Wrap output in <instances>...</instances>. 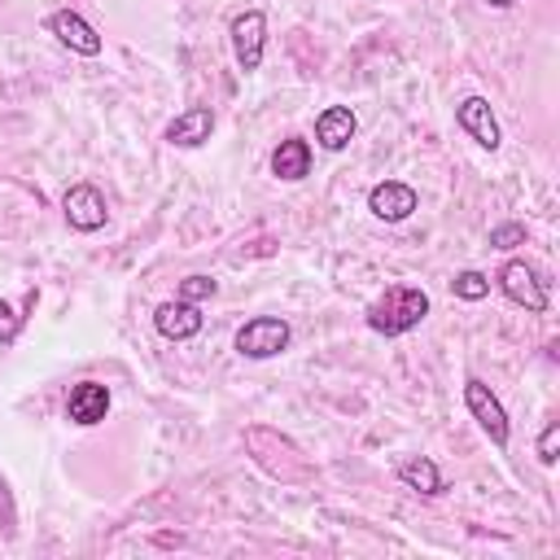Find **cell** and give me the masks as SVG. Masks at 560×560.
<instances>
[{"label": "cell", "mask_w": 560, "mask_h": 560, "mask_svg": "<svg viewBox=\"0 0 560 560\" xmlns=\"http://www.w3.org/2000/svg\"><path fill=\"white\" fill-rule=\"evenodd\" d=\"M245 451H249L254 464H258L267 477H276V481H311V477H315V464L302 455V446H298L289 433L271 429V424H249V429H245Z\"/></svg>", "instance_id": "6da1fadb"}, {"label": "cell", "mask_w": 560, "mask_h": 560, "mask_svg": "<svg viewBox=\"0 0 560 560\" xmlns=\"http://www.w3.org/2000/svg\"><path fill=\"white\" fill-rule=\"evenodd\" d=\"M429 315V293L416 284H389L372 306H368V328L381 337H402Z\"/></svg>", "instance_id": "7a4b0ae2"}, {"label": "cell", "mask_w": 560, "mask_h": 560, "mask_svg": "<svg viewBox=\"0 0 560 560\" xmlns=\"http://www.w3.org/2000/svg\"><path fill=\"white\" fill-rule=\"evenodd\" d=\"M494 280H499V289H503V298L512 306H525L529 315H542L547 311V284L538 280V271L525 258H508Z\"/></svg>", "instance_id": "3957f363"}, {"label": "cell", "mask_w": 560, "mask_h": 560, "mask_svg": "<svg viewBox=\"0 0 560 560\" xmlns=\"http://www.w3.org/2000/svg\"><path fill=\"white\" fill-rule=\"evenodd\" d=\"M289 346V324L280 315H254L236 328V350L245 359H271Z\"/></svg>", "instance_id": "277c9868"}, {"label": "cell", "mask_w": 560, "mask_h": 560, "mask_svg": "<svg viewBox=\"0 0 560 560\" xmlns=\"http://www.w3.org/2000/svg\"><path fill=\"white\" fill-rule=\"evenodd\" d=\"M464 407H468V411H472V420L490 433V442H494V446H508L512 424H508V411H503V402L490 394V385H486V381H477V376H468V381H464Z\"/></svg>", "instance_id": "5b68a950"}, {"label": "cell", "mask_w": 560, "mask_h": 560, "mask_svg": "<svg viewBox=\"0 0 560 560\" xmlns=\"http://www.w3.org/2000/svg\"><path fill=\"white\" fill-rule=\"evenodd\" d=\"M228 35H232L236 66H241L245 74L258 70V66H262V44H267V13H262V9H245V13H236L232 26H228Z\"/></svg>", "instance_id": "8992f818"}, {"label": "cell", "mask_w": 560, "mask_h": 560, "mask_svg": "<svg viewBox=\"0 0 560 560\" xmlns=\"http://www.w3.org/2000/svg\"><path fill=\"white\" fill-rule=\"evenodd\" d=\"M61 210H66V223L74 232H96L105 228L109 219V206H105V192L96 184H70L66 197H61Z\"/></svg>", "instance_id": "52a82bcc"}, {"label": "cell", "mask_w": 560, "mask_h": 560, "mask_svg": "<svg viewBox=\"0 0 560 560\" xmlns=\"http://www.w3.org/2000/svg\"><path fill=\"white\" fill-rule=\"evenodd\" d=\"M44 26H48V35H57V39H61L70 52H79V57H96V52H101V31H96L83 13H74V9L48 13Z\"/></svg>", "instance_id": "ba28073f"}, {"label": "cell", "mask_w": 560, "mask_h": 560, "mask_svg": "<svg viewBox=\"0 0 560 560\" xmlns=\"http://www.w3.org/2000/svg\"><path fill=\"white\" fill-rule=\"evenodd\" d=\"M455 122L481 144V149H499L503 144V136H499V122H494V109H490V101L486 96H464L459 105H455Z\"/></svg>", "instance_id": "9c48e42d"}, {"label": "cell", "mask_w": 560, "mask_h": 560, "mask_svg": "<svg viewBox=\"0 0 560 560\" xmlns=\"http://www.w3.org/2000/svg\"><path fill=\"white\" fill-rule=\"evenodd\" d=\"M210 131H214V109H210V105H188L184 114H175V118L166 122V144H175V149H197V144L210 140Z\"/></svg>", "instance_id": "30bf717a"}, {"label": "cell", "mask_w": 560, "mask_h": 560, "mask_svg": "<svg viewBox=\"0 0 560 560\" xmlns=\"http://www.w3.org/2000/svg\"><path fill=\"white\" fill-rule=\"evenodd\" d=\"M416 188L411 184H402V179H385V184H376L372 192H368V210L376 214V219H385V223H402L411 210H416Z\"/></svg>", "instance_id": "8fae6325"}, {"label": "cell", "mask_w": 560, "mask_h": 560, "mask_svg": "<svg viewBox=\"0 0 560 560\" xmlns=\"http://www.w3.org/2000/svg\"><path fill=\"white\" fill-rule=\"evenodd\" d=\"M66 416H70V424H83V429L101 424L109 416V389L101 381H79L66 398Z\"/></svg>", "instance_id": "7c38bea8"}, {"label": "cell", "mask_w": 560, "mask_h": 560, "mask_svg": "<svg viewBox=\"0 0 560 560\" xmlns=\"http://www.w3.org/2000/svg\"><path fill=\"white\" fill-rule=\"evenodd\" d=\"M354 131H359V118H354L350 105H328V109L315 114V140L328 153H341L354 140Z\"/></svg>", "instance_id": "4fadbf2b"}, {"label": "cell", "mask_w": 560, "mask_h": 560, "mask_svg": "<svg viewBox=\"0 0 560 560\" xmlns=\"http://www.w3.org/2000/svg\"><path fill=\"white\" fill-rule=\"evenodd\" d=\"M153 324H158V332L166 337V341H188V337H197L201 332V311H197V302H184V298H175V302H162L158 311H153Z\"/></svg>", "instance_id": "5bb4252c"}, {"label": "cell", "mask_w": 560, "mask_h": 560, "mask_svg": "<svg viewBox=\"0 0 560 560\" xmlns=\"http://www.w3.org/2000/svg\"><path fill=\"white\" fill-rule=\"evenodd\" d=\"M271 175L276 179H306L311 175V144L302 140V136H289V140H280L276 144V153H271Z\"/></svg>", "instance_id": "9a60e30c"}, {"label": "cell", "mask_w": 560, "mask_h": 560, "mask_svg": "<svg viewBox=\"0 0 560 560\" xmlns=\"http://www.w3.org/2000/svg\"><path fill=\"white\" fill-rule=\"evenodd\" d=\"M398 481H402L407 490H420V494H442V490H446L442 468H438L429 455H411V459H402V464H398Z\"/></svg>", "instance_id": "2e32d148"}, {"label": "cell", "mask_w": 560, "mask_h": 560, "mask_svg": "<svg viewBox=\"0 0 560 560\" xmlns=\"http://www.w3.org/2000/svg\"><path fill=\"white\" fill-rule=\"evenodd\" d=\"M490 293V280L481 276V271H459L455 276V298H464V302H481Z\"/></svg>", "instance_id": "e0dca14e"}, {"label": "cell", "mask_w": 560, "mask_h": 560, "mask_svg": "<svg viewBox=\"0 0 560 560\" xmlns=\"http://www.w3.org/2000/svg\"><path fill=\"white\" fill-rule=\"evenodd\" d=\"M490 245H494V249H516V245H525V223H499V228H490Z\"/></svg>", "instance_id": "ac0fdd59"}, {"label": "cell", "mask_w": 560, "mask_h": 560, "mask_svg": "<svg viewBox=\"0 0 560 560\" xmlns=\"http://www.w3.org/2000/svg\"><path fill=\"white\" fill-rule=\"evenodd\" d=\"M214 289H219V284H214L210 276H184V280H179V298H184V302H201V298H210Z\"/></svg>", "instance_id": "d6986e66"}, {"label": "cell", "mask_w": 560, "mask_h": 560, "mask_svg": "<svg viewBox=\"0 0 560 560\" xmlns=\"http://www.w3.org/2000/svg\"><path fill=\"white\" fill-rule=\"evenodd\" d=\"M22 319H26V315H18V311H13V306L0 298V346H13V341H18Z\"/></svg>", "instance_id": "ffe728a7"}, {"label": "cell", "mask_w": 560, "mask_h": 560, "mask_svg": "<svg viewBox=\"0 0 560 560\" xmlns=\"http://www.w3.org/2000/svg\"><path fill=\"white\" fill-rule=\"evenodd\" d=\"M556 442H560V424L551 420V424L538 433V459H542V464H556Z\"/></svg>", "instance_id": "44dd1931"}, {"label": "cell", "mask_w": 560, "mask_h": 560, "mask_svg": "<svg viewBox=\"0 0 560 560\" xmlns=\"http://www.w3.org/2000/svg\"><path fill=\"white\" fill-rule=\"evenodd\" d=\"M490 9H508V4H516V0H486Z\"/></svg>", "instance_id": "7402d4cb"}]
</instances>
